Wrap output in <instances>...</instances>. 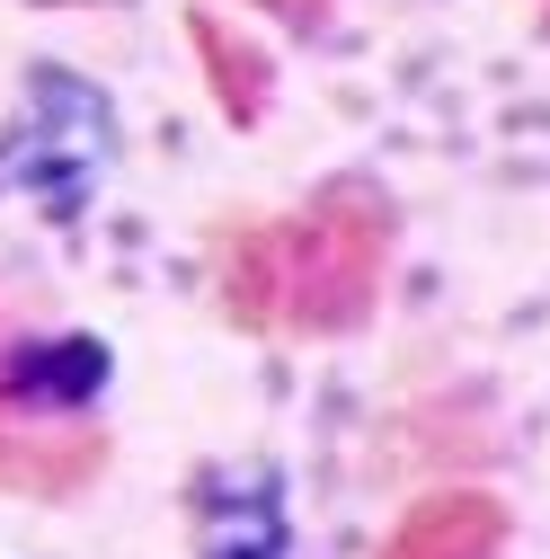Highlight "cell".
Returning <instances> with one entry per match:
<instances>
[{"label":"cell","mask_w":550,"mask_h":559,"mask_svg":"<svg viewBox=\"0 0 550 559\" xmlns=\"http://www.w3.org/2000/svg\"><path fill=\"white\" fill-rule=\"evenodd\" d=\"M391 195L373 178H328L311 204L223 240V302L266 337H347L373 320L391 275Z\"/></svg>","instance_id":"6da1fadb"},{"label":"cell","mask_w":550,"mask_h":559,"mask_svg":"<svg viewBox=\"0 0 550 559\" xmlns=\"http://www.w3.org/2000/svg\"><path fill=\"white\" fill-rule=\"evenodd\" d=\"M107 462V427L89 408H45L0 382V488L10 498H72Z\"/></svg>","instance_id":"7a4b0ae2"},{"label":"cell","mask_w":550,"mask_h":559,"mask_svg":"<svg viewBox=\"0 0 550 559\" xmlns=\"http://www.w3.org/2000/svg\"><path fill=\"white\" fill-rule=\"evenodd\" d=\"M195 542L204 559H285V498L266 471H204L195 479Z\"/></svg>","instance_id":"3957f363"},{"label":"cell","mask_w":550,"mask_h":559,"mask_svg":"<svg viewBox=\"0 0 550 559\" xmlns=\"http://www.w3.org/2000/svg\"><path fill=\"white\" fill-rule=\"evenodd\" d=\"M498 550H506V507L489 488H435L382 542V559H498Z\"/></svg>","instance_id":"277c9868"},{"label":"cell","mask_w":550,"mask_h":559,"mask_svg":"<svg viewBox=\"0 0 550 559\" xmlns=\"http://www.w3.org/2000/svg\"><path fill=\"white\" fill-rule=\"evenodd\" d=\"M195 53H204V81H214V98H223V116L231 124H258L266 116V53L240 36V27H223V19H204L195 10Z\"/></svg>","instance_id":"5b68a950"},{"label":"cell","mask_w":550,"mask_h":559,"mask_svg":"<svg viewBox=\"0 0 550 559\" xmlns=\"http://www.w3.org/2000/svg\"><path fill=\"white\" fill-rule=\"evenodd\" d=\"M258 10H275L285 27H320V19H328V0H258Z\"/></svg>","instance_id":"8992f818"}]
</instances>
